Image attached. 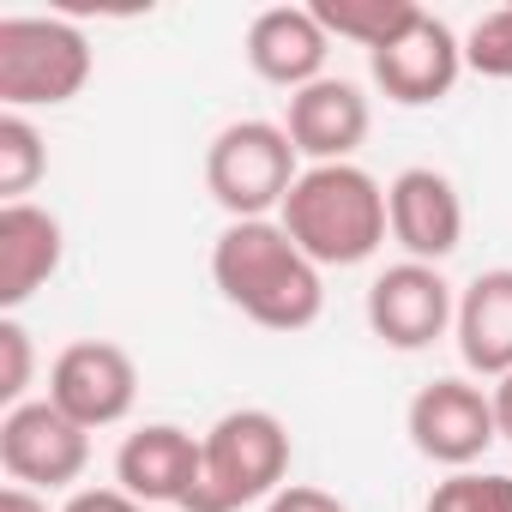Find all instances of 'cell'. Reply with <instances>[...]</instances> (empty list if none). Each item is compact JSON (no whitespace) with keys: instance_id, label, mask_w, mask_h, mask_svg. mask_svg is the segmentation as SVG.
Listing matches in <instances>:
<instances>
[{"instance_id":"9c48e42d","label":"cell","mask_w":512,"mask_h":512,"mask_svg":"<svg viewBox=\"0 0 512 512\" xmlns=\"http://www.w3.org/2000/svg\"><path fill=\"white\" fill-rule=\"evenodd\" d=\"M404 428H410V446H416L422 458L446 464V470H470V464L500 440V428H494V398H488L482 386H470V380H434V386H422V392L410 398Z\"/></svg>"},{"instance_id":"d4e9b609","label":"cell","mask_w":512,"mask_h":512,"mask_svg":"<svg viewBox=\"0 0 512 512\" xmlns=\"http://www.w3.org/2000/svg\"><path fill=\"white\" fill-rule=\"evenodd\" d=\"M0 512H49V500H43L37 488H19V482H13L7 494H0Z\"/></svg>"},{"instance_id":"9a60e30c","label":"cell","mask_w":512,"mask_h":512,"mask_svg":"<svg viewBox=\"0 0 512 512\" xmlns=\"http://www.w3.org/2000/svg\"><path fill=\"white\" fill-rule=\"evenodd\" d=\"M61 217L43 205H0V308H25L61 272Z\"/></svg>"},{"instance_id":"2e32d148","label":"cell","mask_w":512,"mask_h":512,"mask_svg":"<svg viewBox=\"0 0 512 512\" xmlns=\"http://www.w3.org/2000/svg\"><path fill=\"white\" fill-rule=\"evenodd\" d=\"M452 332H458V356L470 374H482V380L512 374V272L506 266L464 284Z\"/></svg>"},{"instance_id":"603a6c76","label":"cell","mask_w":512,"mask_h":512,"mask_svg":"<svg viewBox=\"0 0 512 512\" xmlns=\"http://www.w3.org/2000/svg\"><path fill=\"white\" fill-rule=\"evenodd\" d=\"M61 512H145L127 488H73V500Z\"/></svg>"},{"instance_id":"30bf717a","label":"cell","mask_w":512,"mask_h":512,"mask_svg":"<svg viewBox=\"0 0 512 512\" xmlns=\"http://www.w3.org/2000/svg\"><path fill=\"white\" fill-rule=\"evenodd\" d=\"M368 73H374V85H380L392 103L422 109V103H440V97L458 85V73H464V43H458L434 13H422L398 43H386V49L368 55Z\"/></svg>"},{"instance_id":"ba28073f","label":"cell","mask_w":512,"mask_h":512,"mask_svg":"<svg viewBox=\"0 0 512 512\" xmlns=\"http://www.w3.org/2000/svg\"><path fill=\"white\" fill-rule=\"evenodd\" d=\"M452 320H458V296L440 278V266L398 260L368 284V326L386 350H428L434 338H446Z\"/></svg>"},{"instance_id":"d6986e66","label":"cell","mask_w":512,"mask_h":512,"mask_svg":"<svg viewBox=\"0 0 512 512\" xmlns=\"http://www.w3.org/2000/svg\"><path fill=\"white\" fill-rule=\"evenodd\" d=\"M422 512H512V476L500 470H452L434 482Z\"/></svg>"},{"instance_id":"52a82bcc","label":"cell","mask_w":512,"mask_h":512,"mask_svg":"<svg viewBox=\"0 0 512 512\" xmlns=\"http://www.w3.org/2000/svg\"><path fill=\"white\" fill-rule=\"evenodd\" d=\"M0 464L19 488H73L91 464V434L49 398H31L0 416Z\"/></svg>"},{"instance_id":"6da1fadb","label":"cell","mask_w":512,"mask_h":512,"mask_svg":"<svg viewBox=\"0 0 512 512\" xmlns=\"http://www.w3.org/2000/svg\"><path fill=\"white\" fill-rule=\"evenodd\" d=\"M211 284L223 290L229 308H241L266 332H308L326 308L320 266L290 241V229L278 217L229 223L211 241Z\"/></svg>"},{"instance_id":"5bb4252c","label":"cell","mask_w":512,"mask_h":512,"mask_svg":"<svg viewBox=\"0 0 512 512\" xmlns=\"http://www.w3.org/2000/svg\"><path fill=\"white\" fill-rule=\"evenodd\" d=\"M368 97L350 85V79H320L308 91L290 97V115H284V133L290 145L308 157V163H350L368 139Z\"/></svg>"},{"instance_id":"7402d4cb","label":"cell","mask_w":512,"mask_h":512,"mask_svg":"<svg viewBox=\"0 0 512 512\" xmlns=\"http://www.w3.org/2000/svg\"><path fill=\"white\" fill-rule=\"evenodd\" d=\"M266 512H350L338 494H326V488H308V482H284L272 500H266Z\"/></svg>"},{"instance_id":"44dd1931","label":"cell","mask_w":512,"mask_h":512,"mask_svg":"<svg viewBox=\"0 0 512 512\" xmlns=\"http://www.w3.org/2000/svg\"><path fill=\"white\" fill-rule=\"evenodd\" d=\"M31 332L19 326V320H0V404L7 410H19V404H31L25 392H31Z\"/></svg>"},{"instance_id":"e0dca14e","label":"cell","mask_w":512,"mask_h":512,"mask_svg":"<svg viewBox=\"0 0 512 512\" xmlns=\"http://www.w3.org/2000/svg\"><path fill=\"white\" fill-rule=\"evenodd\" d=\"M314 19L326 25V37L356 43V49L374 55V49L398 43L422 19V7L416 0H314Z\"/></svg>"},{"instance_id":"7c38bea8","label":"cell","mask_w":512,"mask_h":512,"mask_svg":"<svg viewBox=\"0 0 512 512\" xmlns=\"http://www.w3.org/2000/svg\"><path fill=\"white\" fill-rule=\"evenodd\" d=\"M386 217H392V241L422 266H440L446 253H458L464 241V199L440 169H404L386 187Z\"/></svg>"},{"instance_id":"ffe728a7","label":"cell","mask_w":512,"mask_h":512,"mask_svg":"<svg viewBox=\"0 0 512 512\" xmlns=\"http://www.w3.org/2000/svg\"><path fill=\"white\" fill-rule=\"evenodd\" d=\"M464 67L482 79H512V7H494L464 37Z\"/></svg>"},{"instance_id":"277c9868","label":"cell","mask_w":512,"mask_h":512,"mask_svg":"<svg viewBox=\"0 0 512 512\" xmlns=\"http://www.w3.org/2000/svg\"><path fill=\"white\" fill-rule=\"evenodd\" d=\"M302 151L278 121H229L205 151V187L229 211V223H260L284 211L290 187L302 181Z\"/></svg>"},{"instance_id":"7a4b0ae2","label":"cell","mask_w":512,"mask_h":512,"mask_svg":"<svg viewBox=\"0 0 512 512\" xmlns=\"http://www.w3.org/2000/svg\"><path fill=\"white\" fill-rule=\"evenodd\" d=\"M278 223L290 229V241L308 253V260L326 266H362L380 253L392 217H386V187L356 169V163H314L302 169V181L290 187Z\"/></svg>"},{"instance_id":"8992f818","label":"cell","mask_w":512,"mask_h":512,"mask_svg":"<svg viewBox=\"0 0 512 512\" xmlns=\"http://www.w3.org/2000/svg\"><path fill=\"white\" fill-rule=\"evenodd\" d=\"M133 398H139V368H133V356H127L121 344H109V338H79V344H67V350L55 356V368H49V404H55L61 416H73L85 434L115 428V422L133 410Z\"/></svg>"},{"instance_id":"8fae6325","label":"cell","mask_w":512,"mask_h":512,"mask_svg":"<svg viewBox=\"0 0 512 512\" xmlns=\"http://www.w3.org/2000/svg\"><path fill=\"white\" fill-rule=\"evenodd\" d=\"M205 446L175 422H145L115 452V488H127L139 506H187L199 488Z\"/></svg>"},{"instance_id":"cb8c5ba5","label":"cell","mask_w":512,"mask_h":512,"mask_svg":"<svg viewBox=\"0 0 512 512\" xmlns=\"http://www.w3.org/2000/svg\"><path fill=\"white\" fill-rule=\"evenodd\" d=\"M494 428H500V440H512V374L506 380H494Z\"/></svg>"},{"instance_id":"3957f363","label":"cell","mask_w":512,"mask_h":512,"mask_svg":"<svg viewBox=\"0 0 512 512\" xmlns=\"http://www.w3.org/2000/svg\"><path fill=\"white\" fill-rule=\"evenodd\" d=\"M199 446V488L181 512H241L253 500H272L290 476V428L272 410H229Z\"/></svg>"},{"instance_id":"ac0fdd59","label":"cell","mask_w":512,"mask_h":512,"mask_svg":"<svg viewBox=\"0 0 512 512\" xmlns=\"http://www.w3.org/2000/svg\"><path fill=\"white\" fill-rule=\"evenodd\" d=\"M43 169H49L43 133L25 115H0V193H7V205H25V193L43 181Z\"/></svg>"},{"instance_id":"4fadbf2b","label":"cell","mask_w":512,"mask_h":512,"mask_svg":"<svg viewBox=\"0 0 512 512\" xmlns=\"http://www.w3.org/2000/svg\"><path fill=\"white\" fill-rule=\"evenodd\" d=\"M326 61H332V37L314 19V7H266L247 25V67L290 97L320 85Z\"/></svg>"},{"instance_id":"5b68a950","label":"cell","mask_w":512,"mask_h":512,"mask_svg":"<svg viewBox=\"0 0 512 512\" xmlns=\"http://www.w3.org/2000/svg\"><path fill=\"white\" fill-rule=\"evenodd\" d=\"M91 85V43L67 19H0V103L7 115L61 109Z\"/></svg>"}]
</instances>
